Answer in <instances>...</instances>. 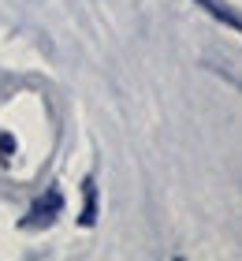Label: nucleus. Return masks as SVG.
<instances>
[{
    "label": "nucleus",
    "mask_w": 242,
    "mask_h": 261,
    "mask_svg": "<svg viewBox=\"0 0 242 261\" xmlns=\"http://www.w3.org/2000/svg\"><path fill=\"white\" fill-rule=\"evenodd\" d=\"M194 4H201L212 19H220V22H227L231 30H238V15L231 11V4H224V0H194Z\"/></svg>",
    "instance_id": "obj_1"
},
{
    "label": "nucleus",
    "mask_w": 242,
    "mask_h": 261,
    "mask_svg": "<svg viewBox=\"0 0 242 261\" xmlns=\"http://www.w3.org/2000/svg\"><path fill=\"white\" fill-rule=\"evenodd\" d=\"M82 224H93V183H86V217Z\"/></svg>",
    "instance_id": "obj_2"
}]
</instances>
